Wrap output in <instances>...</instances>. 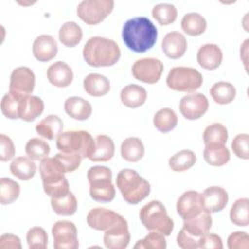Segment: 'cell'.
Here are the masks:
<instances>
[{
  "instance_id": "cell-26",
  "label": "cell",
  "mask_w": 249,
  "mask_h": 249,
  "mask_svg": "<svg viewBox=\"0 0 249 249\" xmlns=\"http://www.w3.org/2000/svg\"><path fill=\"white\" fill-rule=\"evenodd\" d=\"M84 89L91 96H103L111 89L108 78L102 74L90 73L86 76L83 81Z\"/></svg>"
},
{
  "instance_id": "cell-22",
  "label": "cell",
  "mask_w": 249,
  "mask_h": 249,
  "mask_svg": "<svg viewBox=\"0 0 249 249\" xmlns=\"http://www.w3.org/2000/svg\"><path fill=\"white\" fill-rule=\"evenodd\" d=\"M212 226V218L210 213L202 211L198 215L184 220L183 229L192 236L199 238L203 234L207 233Z\"/></svg>"
},
{
  "instance_id": "cell-29",
  "label": "cell",
  "mask_w": 249,
  "mask_h": 249,
  "mask_svg": "<svg viewBox=\"0 0 249 249\" xmlns=\"http://www.w3.org/2000/svg\"><path fill=\"white\" fill-rule=\"evenodd\" d=\"M204 160L213 166L225 165L231 159L229 149L223 144H207L203 150Z\"/></svg>"
},
{
  "instance_id": "cell-39",
  "label": "cell",
  "mask_w": 249,
  "mask_h": 249,
  "mask_svg": "<svg viewBox=\"0 0 249 249\" xmlns=\"http://www.w3.org/2000/svg\"><path fill=\"white\" fill-rule=\"evenodd\" d=\"M152 16L160 25H168L177 18V9L170 3H159L154 6Z\"/></svg>"
},
{
  "instance_id": "cell-40",
  "label": "cell",
  "mask_w": 249,
  "mask_h": 249,
  "mask_svg": "<svg viewBox=\"0 0 249 249\" xmlns=\"http://www.w3.org/2000/svg\"><path fill=\"white\" fill-rule=\"evenodd\" d=\"M20 187L18 182L11 178L2 177L0 179V202L3 205L14 202L19 196Z\"/></svg>"
},
{
  "instance_id": "cell-4",
  "label": "cell",
  "mask_w": 249,
  "mask_h": 249,
  "mask_svg": "<svg viewBox=\"0 0 249 249\" xmlns=\"http://www.w3.org/2000/svg\"><path fill=\"white\" fill-rule=\"evenodd\" d=\"M116 184L124 199L129 204L139 203L149 196L151 191L150 183L130 168H124L119 171Z\"/></svg>"
},
{
  "instance_id": "cell-13",
  "label": "cell",
  "mask_w": 249,
  "mask_h": 249,
  "mask_svg": "<svg viewBox=\"0 0 249 249\" xmlns=\"http://www.w3.org/2000/svg\"><path fill=\"white\" fill-rule=\"evenodd\" d=\"M207 97L200 93H189L183 96L179 103L181 114L188 120H197L204 115L208 109Z\"/></svg>"
},
{
  "instance_id": "cell-9",
  "label": "cell",
  "mask_w": 249,
  "mask_h": 249,
  "mask_svg": "<svg viewBox=\"0 0 249 249\" xmlns=\"http://www.w3.org/2000/svg\"><path fill=\"white\" fill-rule=\"evenodd\" d=\"M113 0H83L78 4L79 18L89 25L98 24L113 11Z\"/></svg>"
},
{
  "instance_id": "cell-38",
  "label": "cell",
  "mask_w": 249,
  "mask_h": 249,
  "mask_svg": "<svg viewBox=\"0 0 249 249\" xmlns=\"http://www.w3.org/2000/svg\"><path fill=\"white\" fill-rule=\"evenodd\" d=\"M51 205L53 210L62 216L73 215L78 207V201L72 192L59 198H51Z\"/></svg>"
},
{
  "instance_id": "cell-6",
  "label": "cell",
  "mask_w": 249,
  "mask_h": 249,
  "mask_svg": "<svg viewBox=\"0 0 249 249\" xmlns=\"http://www.w3.org/2000/svg\"><path fill=\"white\" fill-rule=\"evenodd\" d=\"M140 220L148 231H158L164 236L170 235L173 231V220L167 215L164 205L159 200H151L139 212Z\"/></svg>"
},
{
  "instance_id": "cell-11",
  "label": "cell",
  "mask_w": 249,
  "mask_h": 249,
  "mask_svg": "<svg viewBox=\"0 0 249 249\" xmlns=\"http://www.w3.org/2000/svg\"><path fill=\"white\" fill-rule=\"evenodd\" d=\"M35 87V74L26 67L19 66L13 70L10 77L9 91L16 96L24 98L30 95Z\"/></svg>"
},
{
  "instance_id": "cell-43",
  "label": "cell",
  "mask_w": 249,
  "mask_h": 249,
  "mask_svg": "<svg viewBox=\"0 0 249 249\" xmlns=\"http://www.w3.org/2000/svg\"><path fill=\"white\" fill-rule=\"evenodd\" d=\"M22 98L16 96L15 94L11 93L10 91L7 92L1 100V111L3 115L11 120L19 119L18 116V108L19 103Z\"/></svg>"
},
{
  "instance_id": "cell-10",
  "label": "cell",
  "mask_w": 249,
  "mask_h": 249,
  "mask_svg": "<svg viewBox=\"0 0 249 249\" xmlns=\"http://www.w3.org/2000/svg\"><path fill=\"white\" fill-rule=\"evenodd\" d=\"M77 233V228L74 223L67 220L55 222L52 228L53 247L55 249H78Z\"/></svg>"
},
{
  "instance_id": "cell-51",
  "label": "cell",
  "mask_w": 249,
  "mask_h": 249,
  "mask_svg": "<svg viewBox=\"0 0 249 249\" xmlns=\"http://www.w3.org/2000/svg\"><path fill=\"white\" fill-rule=\"evenodd\" d=\"M177 244L183 249H196L198 248V238L189 234L183 228L177 234Z\"/></svg>"
},
{
  "instance_id": "cell-53",
  "label": "cell",
  "mask_w": 249,
  "mask_h": 249,
  "mask_svg": "<svg viewBox=\"0 0 249 249\" xmlns=\"http://www.w3.org/2000/svg\"><path fill=\"white\" fill-rule=\"evenodd\" d=\"M247 44H248V39H246L244 42H243V44H242V46H241V48H240V57L241 58H243V56H245L244 57V60H245V64L247 63Z\"/></svg>"
},
{
  "instance_id": "cell-46",
  "label": "cell",
  "mask_w": 249,
  "mask_h": 249,
  "mask_svg": "<svg viewBox=\"0 0 249 249\" xmlns=\"http://www.w3.org/2000/svg\"><path fill=\"white\" fill-rule=\"evenodd\" d=\"M54 158L59 161L62 165L65 172H73L75 171L81 164L82 157L79 154L74 153H57Z\"/></svg>"
},
{
  "instance_id": "cell-2",
  "label": "cell",
  "mask_w": 249,
  "mask_h": 249,
  "mask_svg": "<svg viewBox=\"0 0 249 249\" xmlns=\"http://www.w3.org/2000/svg\"><path fill=\"white\" fill-rule=\"evenodd\" d=\"M85 61L93 67H106L116 64L121 57L119 45L112 39L93 36L83 48Z\"/></svg>"
},
{
  "instance_id": "cell-47",
  "label": "cell",
  "mask_w": 249,
  "mask_h": 249,
  "mask_svg": "<svg viewBox=\"0 0 249 249\" xmlns=\"http://www.w3.org/2000/svg\"><path fill=\"white\" fill-rule=\"evenodd\" d=\"M248 146H249V135L247 133L237 134L231 142V150L234 155L242 160H248Z\"/></svg>"
},
{
  "instance_id": "cell-18",
  "label": "cell",
  "mask_w": 249,
  "mask_h": 249,
  "mask_svg": "<svg viewBox=\"0 0 249 249\" xmlns=\"http://www.w3.org/2000/svg\"><path fill=\"white\" fill-rule=\"evenodd\" d=\"M58 48L55 39L49 34L38 36L32 44V53L39 61L46 62L55 57Z\"/></svg>"
},
{
  "instance_id": "cell-14",
  "label": "cell",
  "mask_w": 249,
  "mask_h": 249,
  "mask_svg": "<svg viewBox=\"0 0 249 249\" xmlns=\"http://www.w3.org/2000/svg\"><path fill=\"white\" fill-rule=\"evenodd\" d=\"M176 210L183 220H187L198 215L204 211L202 194L193 190L183 193L177 200Z\"/></svg>"
},
{
  "instance_id": "cell-24",
  "label": "cell",
  "mask_w": 249,
  "mask_h": 249,
  "mask_svg": "<svg viewBox=\"0 0 249 249\" xmlns=\"http://www.w3.org/2000/svg\"><path fill=\"white\" fill-rule=\"evenodd\" d=\"M44 111L43 100L36 95H28L21 99L18 108L19 119L25 122H32Z\"/></svg>"
},
{
  "instance_id": "cell-33",
  "label": "cell",
  "mask_w": 249,
  "mask_h": 249,
  "mask_svg": "<svg viewBox=\"0 0 249 249\" xmlns=\"http://www.w3.org/2000/svg\"><path fill=\"white\" fill-rule=\"evenodd\" d=\"M83 37L81 26L75 21L64 22L58 31L59 41L66 47H75L80 43Z\"/></svg>"
},
{
  "instance_id": "cell-23",
  "label": "cell",
  "mask_w": 249,
  "mask_h": 249,
  "mask_svg": "<svg viewBox=\"0 0 249 249\" xmlns=\"http://www.w3.org/2000/svg\"><path fill=\"white\" fill-rule=\"evenodd\" d=\"M64 110L69 117L78 121L89 119L92 112L90 103L80 96H70L64 102Z\"/></svg>"
},
{
  "instance_id": "cell-16",
  "label": "cell",
  "mask_w": 249,
  "mask_h": 249,
  "mask_svg": "<svg viewBox=\"0 0 249 249\" xmlns=\"http://www.w3.org/2000/svg\"><path fill=\"white\" fill-rule=\"evenodd\" d=\"M104 232L103 242L109 249H124L130 241L128 225L124 218Z\"/></svg>"
},
{
  "instance_id": "cell-28",
  "label": "cell",
  "mask_w": 249,
  "mask_h": 249,
  "mask_svg": "<svg viewBox=\"0 0 249 249\" xmlns=\"http://www.w3.org/2000/svg\"><path fill=\"white\" fill-rule=\"evenodd\" d=\"M115 153V144L111 137L99 134L95 138V146L92 154L89 158L92 161H107L111 160Z\"/></svg>"
},
{
  "instance_id": "cell-44",
  "label": "cell",
  "mask_w": 249,
  "mask_h": 249,
  "mask_svg": "<svg viewBox=\"0 0 249 249\" xmlns=\"http://www.w3.org/2000/svg\"><path fill=\"white\" fill-rule=\"evenodd\" d=\"M135 249H144V248H152V249H165L166 248V240L162 233L158 231H150V232L143 238L138 240L133 246Z\"/></svg>"
},
{
  "instance_id": "cell-20",
  "label": "cell",
  "mask_w": 249,
  "mask_h": 249,
  "mask_svg": "<svg viewBox=\"0 0 249 249\" xmlns=\"http://www.w3.org/2000/svg\"><path fill=\"white\" fill-rule=\"evenodd\" d=\"M196 60L202 68L214 70L220 66L223 60L222 50L216 44H204L197 51Z\"/></svg>"
},
{
  "instance_id": "cell-8",
  "label": "cell",
  "mask_w": 249,
  "mask_h": 249,
  "mask_svg": "<svg viewBox=\"0 0 249 249\" xmlns=\"http://www.w3.org/2000/svg\"><path fill=\"white\" fill-rule=\"evenodd\" d=\"M203 78L200 72L192 67L177 66L173 67L167 77L166 85L169 89L176 91L193 92L200 88Z\"/></svg>"
},
{
  "instance_id": "cell-36",
  "label": "cell",
  "mask_w": 249,
  "mask_h": 249,
  "mask_svg": "<svg viewBox=\"0 0 249 249\" xmlns=\"http://www.w3.org/2000/svg\"><path fill=\"white\" fill-rule=\"evenodd\" d=\"M196 160V154L188 149L181 150L175 153L168 160L169 167L176 172H182L191 168Z\"/></svg>"
},
{
  "instance_id": "cell-52",
  "label": "cell",
  "mask_w": 249,
  "mask_h": 249,
  "mask_svg": "<svg viewBox=\"0 0 249 249\" xmlns=\"http://www.w3.org/2000/svg\"><path fill=\"white\" fill-rule=\"evenodd\" d=\"M0 248L1 249H20L21 243L18 236L12 233H4L0 237Z\"/></svg>"
},
{
  "instance_id": "cell-48",
  "label": "cell",
  "mask_w": 249,
  "mask_h": 249,
  "mask_svg": "<svg viewBox=\"0 0 249 249\" xmlns=\"http://www.w3.org/2000/svg\"><path fill=\"white\" fill-rule=\"evenodd\" d=\"M230 249H248L249 236L245 231H234L231 233L227 240Z\"/></svg>"
},
{
  "instance_id": "cell-3",
  "label": "cell",
  "mask_w": 249,
  "mask_h": 249,
  "mask_svg": "<svg viewBox=\"0 0 249 249\" xmlns=\"http://www.w3.org/2000/svg\"><path fill=\"white\" fill-rule=\"evenodd\" d=\"M39 171L44 192L50 196L51 198L62 197L70 192L68 181L64 176L66 172L54 157H48L42 160Z\"/></svg>"
},
{
  "instance_id": "cell-19",
  "label": "cell",
  "mask_w": 249,
  "mask_h": 249,
  "mask_svg": "<svg viewBox=\"0 0 249 249\" xmlns=\"http://www.w3.org/2000/svg\"><path fill=\"white\" fill-rule=\"evenodd\" d=\"M188 44L185 36L178 31L168 32L161 41V48L164 54L172 59L181 57L186 50Z\"/></svg>"
},
{
  "instance_id": "cell-25",
  "label": "cell",
  "mask_w": 249,
  "mask_h": 249,
  "mask_svg": "<svg viewBox=\"0 0 249 249\" xmlns=\"http://www.w3.org/2000/svg\"><path fill=\"white\" fill-rule=\"evenodd\" d=\"M63 123L57 115H48L36 124V132L43 138L53 140L62 132Z\"/></svg>"
},
{
  "instance_id": "cell-12",
  "label": "cell",
  "mask_w": 249,
  "mask_h": 249,
  "mask_svg": "<svg viewBox=\"0 0 249 249\" xmlns=\"http://www.w3.org/2000/svg\"><path fill=\"white\" fill-rule=\"evenodd\" d=\"M133 77L146 84L157 83L163 71L162 62L154 57H144L137 59L131 68Z\"/></svg>"
},
{
  "instance_id": "cell-42",
  "label": "cell",
  "mask_w": 249,
  "mask_h": 249,
  "mask_svg": "<svg viewBox=\"0 0 249 249\" xmlns=\"http://www.w3.org/2000/svg\"><path fill=\"white\" fill-rule=\"evenodd\" d=\"M50 151V145L38 137L29 139L25 145V153L33 160H42L48 158Z\"/></svg>"
},
{
  "instance_id": "cell-35",
  "label": "cell",
  "mask_w": 249,
  "mask_h": 249,
  "mask_svg": "<svg viewBox=\"0 0 249 249\" xmlns=\"http://www.w3.org/2000/svg\"><path fill=\"white\" fill-rule=\"evenodd\" d=\"M155 127L163 133H166L175 128L178 123L176 113L170 108H161L156 112L154 119Z\"/></svg>"
},
{
  "instance_id": "cell-1",
  "label": "cell",
  "mask_w": 249,
  "mask_h": 249,
  "mask_svg": "<svg viewBox=\"0 0 249 249\" xmlns=\"http://www.w3.org/2000/svg\"><path fill=\"white\" fill-rule=\"evenodd\" d=\"M122 37L129 50L135 53H145L155 45L158 30L148 18L136 17L124 22Z\"/></svg>"
},
{
  "instance_id": "cell-34",
  "label": "cell",
  "mask_w": 249,
  "mask_h": 249,
  "mask_svg": "<svg viewBox=\"0 0 249 249\" xmlns=\"http://www.w3.org/2000/svg\"><path fill=\"white\" fill-rule=\"evenodd\" d=\"M210 94L216 103L225 105L231 103L234 99L236 89L232 84L220 81L213 84L210 89Z\"/></svg>"
},
{
  "instance_id": "cell-32",
  "label": "cell",
  "mask_w": 249,
  "mask_h": 249,
  "mask_svg": "<svg viewBox=\"0 0 249 249\" xmlns=\"http://www.w3.org/2000/svg\"><path fill=\"white\" fill-rule=\"evenodd\" d=\"M145 153L143 142L138 137H127L121 145V155L123 159L130 162L140 160Z\"/></svg>"
},
{
  "instance_id": "cell-50",
  "label": "cell",
  "mask_w": 249,
  "mask_h": 249,
  "mask_svg": "<svg viewBox=\"0 0 249 249\" xmlns=\"http://www.w3.org/2000/svg\"><path fill=\"white\" fill-rule=\"evenodd\" d=\"M198 248L222 249V238L218 234L207 232L198 238Z\"/></svg>"
},
{
  "instance_id": "cell-17",
  "label": "cell",
  "mask_w": 249,
  "mask_h": 249,
  "mask_svg": "<svg viewBox=\"0 0 249 249\" xmlns=\"http://www.w3.org/2000/svg\"><path fill=\"white\" fill-rule=\"evenodd\" d=\"M203 210L208 213H216L223 210L229 200L227 191L219 186H211L202 193Z\"/></svg>"
},
{
  "instance_id": "cell-30",
  "label": "cell",
  "mask_w": 249,
  "mask_h": 249,
  "mask_svg": "<svg viewBox=\"0 0 249 249\" xmlns=\"http://www.w3.org/2000/svg\"><path fill=\"white\" fill-rule=\"evenodd\" d=\"M11 173L22 181L30 180L36 172V164L29 157H18L10 164Z\"/></svg>"
},
{
  "instance_id": "cell-41",
  "label": "cell",
  "mask_w": 249,
  "mask_h": 249,
  "mask_svg": "<svg viewBox=\"0 0 249 249\" xmlns=\"http://www.w3.org/2000/svg\"><path fill=\"white\" fill-rule=\"evenodd\" d=\"M228 140V130L225 125L220 123H213L206 126L203 131V142L207 144H223L225 145Z\"/></svg>"
},
{
  "instance_id": "cell-5",
  "label": "cell",
  "mask_w": 249,
  "mask_h": 249,
  "mask_svg": "<svg viewBox=\"0 0 249 249\" xmlns=\"http://www.w3.org/2000/svg\"><path fill=\"white\" fill-rule=\"evenodd\" d=\"M89 183V196L98 202H110L114 199L116 191L112 183V171L103 165L91 166L87 173Z\"/></svg>"
},
{
  "instance_id": "cell-45",
  "label": "cell",
  "mask_w": 249,
  "mask_h": 249,
  "mask_svg": "<svg viewBox=\"0 0 249 249\" xmlns=\"http://www.w3.org/2000/svg\"><path fill=\"white\" fill-rule=\"evenodd\" d=\"M26 241L30 249H46L48 246V234L41 227H32L26 233Z\"/></svg>"
},
{
  "instance_id": "cell-7",
  "label": "cell",
  "mask_w": 249,
  "mask_h": 249,
  "mask_svg": "<svg viewBox=\"0 0 249 249\" xmlns=\"http://www.w3.org/2000/svg\"><path fill=\"white\" fill-rule=\"evenodd\" d=\"M95 146V140L86 130H67L56 138V148L62 153L79 154L82 159L89 158Z\"/></svg>"
},
{
  "instance_id": "cell-15",
  "label": "cell",
  "mask_w": 249,
  "mask_h": 249,
  "mask_svg": "<svg viewBox=\"0 0 249 249\" xmlns=\"http://www.w3.org/2000/svg\"><path fill=\"white\" fill-rule=\"evenodd\" d=\"M124 217L110 209L96 207L91 209L87 216L88 225L96 231H105L118 224Z\"/></svg>"
},
{
  "instance_id": "cell-27",
  "label": "cell",
  "mask_w": 249,
  "mask_h": 249,
  "mask_svg": "<svg viewBox=\"0 0 249 249\" xmlns=\"http://www.w3.org/2000/svg\"><path fill=\"white\" fill-rule=\"evenodd\" d=\"M122 103L129 108H137L144 104L147 98L146 89L136 84L124 86L120 93Z\"/></svg>"
},
{
  "instance_id": "cell-37",
  "label": "cell",
  "mask_w": 249,
  "mask_h": 249,
  "mask_svg": "<svg viewBox=\"0 0 249 249\" xmlns=\"http://www.w3.org/2000/svg\"><path fill=\"white\" fill-rule=\"evenodd\" d=\"M249 199L241 197L236 199L231 207L230 219L232 224L240 227H246L249 224Z\"/></svg>"
},
{
  "instance_id": "cell-31",
  "label": "cell",
  "mask_w": 249,
  "mask_h": 249,
  "mask_svg": "<svg viewBox=\"0 0 249 249\" xmlns=\"http://www.w3.org/2000/svg\"><path fill=\"white\" fill-rule=\"evenodd\" d=\"M207 26L206 19L198 13L192 12L184 15L181 20L183 31L190 36H198L202 34Z\"/></svg>"
},
{
  "instance_id": "cell-21",
  "label": "cell",
  "mask_w": 249,
  "mask_h": 249,
  "mask_svg": "<svg viewBox=\"0 0 249 249\" xmlns=\"http://www.w3.org/2000/svg\"><path fill=\"white\" fill-rule=\"evenodd\" d=\"M73 76L71 67L61 60L51 64L47 70V78L49 82L58 88L69 86L73 81Z\"/></svg>"
},
{
  "instance_id": "cell-49",
  "label": "cell",
  "mask_w": 249,
  "mask_h": 249,
  "mask_svg": "<svg viewBox=\"0 0 249 249\" xmlns=\"http://www.w3.org/2000/svg\"><path fill=\"white\" fill-rule=\"evenodd\" d=\"M15 156V145L12 139L6 134H0V160L7 161Z\"/></svg>"
}]
</instances>
